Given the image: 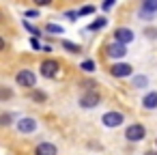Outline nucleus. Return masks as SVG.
I'll return each mask as SVG.
<instances>
[{"label": "nucleus", "mask_w": 157, "mask_h": 155, "mask_svg": "<svg viewBox=\"0 0 157 155\" xmlns=\"http://www.w3.org/2000/svg\"><path fill=\"white\" fill-rule=\"evenodd\" d=\"M80 69H82V71H86V73H93V71H95V60H90V58H88V60H84V63L80 65Z\"/></svg>", "instance_id": "14"}, {"label": "nucleus", "mask_w": 157, "mask_h": 155, "mask_svg": "<svg viewBox=\"0 0 157 155\" xmlns=\"http://www.w3.org/2000/svg\"><path fill=\"white\" fill-rule=\"evenodd\" d=\"M30 45H33L35 50H43V45H41V43L37 41V37H33V39H30Z\"/></svg>", "instance_id": "22"}, {"label": "nucleus", "mask_w": 157, "mask_h": 155, "mask_svg": "<svg viewBox=\"0 0 157 155\" xmlns=\"http://www.w3.org/2000/svg\"><path fill=\"white\" fill-rule=\"evenodd\" d=\"M15 80H17V84H20V86H26V88L37 86V76H35L33 71H28V69H22V71L15 76Z\"/></svg>", "instance_id": "2"}, {"label": "nucleus", "mask_w": 157, "mask_h": 155, "mask_svg": "<svg viewBox=\"0 0 157 155\" xmlns=\"http://www.w3.org/2000/svg\"><path fill=\"white\" fill-rule=\"evenodd\" d=\"M26 17H39V11L37 9H30V11H26Z\"/></svg>", "instance_id": "25"}, {"label": "nucleus", "mask_w": 157, "mask_h": 155, "mask_svg": "<svg viewBox=\"0 0 157 155\" xmlns=\"http://www.w3.org/2000/svg\"><path fill=\"white\" fill-rule=\"evenodd\" d=\"M101 121H103V125H105V127H118V125L125 121V116H123L121 112H105Z\"/></svg>", "instance_id": "5"}, {"label": "nucleus", "mask_w": 157, "mask_h": 155, "mask_svg": "<svg viewBox=\"0 0 157 155\" xmlns=\"http://www.w3.org/2000/svg\"><path fill=\"white\" fill-rule=\"evenodd\" d=\"M144 136H146V129H144V125H140V123H133V125H129V127L125 129V138H127L129 142H140Z\"/></svg>", "instance_id": "1"}, {"label": "nucleus", "mask_w": 157, "mask_h": 155, "mask_svg": "<svg viewBox=\"0 0 157 155\" xmlns=\"http://www.w3.org/2000/svg\"><path fill=\"white\" fill-rule=\"evenodd\" d=\"M63 48L69 50L71 54H78V52H80V45H78V43H71V41H63Z\"/></svg>", "instance_id": "16"}, {"label": "nucleus", "mask_w": 157, "mask_h": 155, "mask_svg": "<svg viewBox=\"0 0 157 155\" xmlns=\"http://www.w3.org/2000/svg\"><path fill=\"white\" fill-rule=\"evenodd\" d=\"M48 33L60 35V33H63V26H58V24H48Z\"/></svg>", "instance_id": "17"}, {"label": "nucleus", "mask_w": 157, "mask_h": 155, "mask_svg": "<svg viewBox=\"0 0 157 155\" xmlns=\"http://www.w3.org/2000/svg\"><path fill=\"white\" fill-rule=\"evenodd\" d=\"M146 155H157V153H153V151H151V153H146Z\"/></svg>", "instance_id": "28"}, {"label": "nucleus", "mask_w": 157, "mask_h": 155, "mask_svg": "<svg viewBox=\"0 0 157 155\" xmlns=\"http://www.w3.org/2000/svg\"><path fill=\"white\" fill-rule=\"evenodd\" d=\"M142 106H144L146 110H155V108H157V91L146 93V95H144V99H142Z\"/></svg>", "instance_id": "12"}, {"label": "nucleus", "mask_w": 157, "mask_h": 155, "mask_svg": "<svg viewBox=\"0 0 157 155\" xmlns=\"http://www.w3.org/2000/svg\"><path fill=\"white\" fill-rule=\"evenodd\" d=\"M24 28H26V30H28V33H33V35H35V37H39V30H37V28H35V26H33V24H28V22H24Z\"/></svg>", "instance_id": "21"}, {"label": "nucleus", "mask_w": 157, "mask_h": 155, "mask_svg": "<svg viewBox=\"0 0 157 155\" xmlns=\"http://www.w3.org/2000/svg\"><path fill=\"white\" fill-rule=\"evenodd\" d=\"M11 97V91L9 88H2V99H9Z\"/></svg>", "instance_id": "26"}, {"label": "nucleus", "mask_w": 157, "mask_h": 155, "mask_svg": "<svg viewBox=\"0 0 157 155\" xmlns=\"http://www.w3.org/2000/svg\"><path fill=\"white\" fill-rule=\"evenodd\" d=\"M146 84H148L146 76H136V78H133V86H136V88H144Z\"/></svg>", "instance_id": "15"}, {"label": "nucleus", "mask_w": 157, "mask_h": 155, "mask_svg": "<svg viewBox=\"0 0 157 155\" xmlns=\"http://www.w3.org/2000/svg\"><path fill=\"white\" fill-rule=\"evenodd\" d=\"M114 41H116V43L127 45V43H131V41H133V33H131L129 28H118V30L114 33Z\"/></svg>", "instance_id": "9"}, {"label": "nucleus", "mask_w": 157, "mask_h": 155, "mask_svg": "<svg viewBox=\"0 0 157 155\" xmlns=\"http://www.w3.org/2000/svg\"><path fill=\"white\" fill-rule=\"evenodd\" d=\"M105 24H108V20H105V17H97V20H95V22H93V24H90L86 30H88V33H93V30H99V28H103ZM86 30H84V33H86Z\"/></svg>", "instance_id": "13"}, {"label": "nucleus", "mask_w": 157, "mask_h": 155, "mask_svg": "<svg viewBox=\"0 0 157 155\" xmlns=\"http://www.w3.org/2000/svg\"><path fill=\"white\" fill-rule=\"evenodd\" d=\"M146 37H151V39H153V37H157V30H153V28H148V30H146Z\"/></svg>", "instance_id": "27"}, {"label": "nucleus", "mask_w": 157, "mask_h": 155, "mask_svg": "<svg viewBox=\"0 0 157 155\" xmlns=\"http://www.w3.org/2000/svg\"><path fill=\"white\" fill-rule=\"evenodd\" d=\"M155 13H157V0H146L142 5V9H140V17L148 22V20L155 17Z\"/></svg>", "instance_id": "3"}, {"label": "nucleus", "mask_w": 157, "mask_h": 155, "mask_svg": "<svg viewBox=\"0 0 157 155\" xmlns=\"http://www.w3.org/2000/svg\"><path fill=\"white\" fill-rule=\"evenodd\" d=\"M105 52H108L110 58H123V56L127 54V48H125L123 43H116V41H114V43H110V45L105 48Z\"/></svg>", "instance_id": "6"}, {"label": "nucleus", "mask_w": 157, "mask_h": 155, "mask_svg": "<svg viewBox=\"0 0 157 155\" xmlns=\"http://www.w3.org/2000/svg\"><path fill=\"white\" fill-rule=\"evenodd\" d=\"M33 99H35V101H45L48 97H45V93H41V91H35V93H33Z\"/></svg>", "instance_id": "19"}, {"label": "nucleus", "mask_w": 157, "mask_h": 155, "mask_svg": "<svg viewBox=\"0 0 157 155\" xmlns=\"http://www.w3.org/2000/svg\"><path fill=\"white\" fill-rule=\"evenodd\" d=\"M93 11H95V7H93V5H86V7H82L78 13H80V15H90Z\"/></svg>", "instance_id": "18"}, {"label": "nucleus", "mask_w": 157, "mask_h": 155, "mask_svg": "<svg viewBox=\"0 0 157 155\" xmlns=\"http://www.w3.org/2000/svg\"><path fill=\"white\" fill-rule=\"evenodd\" d=\"M0 121H2V125H11V121H13V114L5 112V114H2V118H0Z\"/></svg>", "instance_id": "20"}, {"label": "nucleus", "mask_w": 157, "mask_h": 155, "mask_svg": "<svg viewBox=\"0 0 157 155\" xmlns=\"http://www.w3.org/2000/svg\"><path fill=\"white\" fill-rule=\"evenodd\" d=\"M56 73H58V63L56 60H45L41 65V76L43 78H54Z\"/></svg>", "instance_id": "10"}, {"label": "nucleus", "mask_w": 157, "mask_h": 155, "mask_svg": "<svg viewBox=\"0 0 157 155\" xmlns=\"http://www.w3.org/2000/svg\"><path fill=\"white\" fill-rule=\"evenodd\" d=\"M99 101H101V97H99V93H95V91H88V93H84V95L80 97V106H82V108H95Z\"/></svg>", "instance_id": "4"}, {"label": "nucleus", "mask_w": 157, "mask_h": 155, "mask_svg": "<svg viewBox=\"0 0 157 155\" xmlns=\"http://www.w3.org/2000/svg\"><path fill=\"white\" fill-rule=\"evenodd\" d=\"M78 15H80L78 11H67L65 13V17H69V20H78Z\"/></svg>", "instance_id": "23"}, {"label": "nucleus", "mask_w": 157, "mask_h": 155, "mask_svg": "<svg viewBox=\"0 0 157 155\" xmlns=\"http://www.w3.org/2000/svg\"><path fill=\"white\" fill-rule=\"evenodd\" d=\"M112 7H114V0H108L105 5H101V9H103V11H110Z\"/></svg>", "instance_id": "24"}, {"label": "nucleus", "mask_w": 157, "mask_h": 155, "mask_svg": "<svg viewBox=\"0 0 157 155\" xmlns=\"http://www.w3.org/2000/svg\"><path fill=\"white\" fill-rule=\"evenodd\" d=\"M110 73H112L114 78H127V76H131V65H127V63H116V65H112Z\"/></svg>", "instance_id": "7"}, {"label": "nucleus", "mask_w": 157, "mask_h": 155, "mask_svg": "<svg viewBox=\"0 0 157 155\" xmlns=\"http://www.w3.org/2000/svg\"><path fill=\"white\" fill-rule=\"evenodd\" d=\"M35 129H37V121H35V118L24 116V118L17 121V131H22V134H30V131H35Z\"/></svg>", "instance_id": "8"}, {"label": "nucleus", "mask_w": 157, "mask_h": 155, "mask_svg": "<svg viewBox=\"0 0 157 155\" xmlns=\"http://www.w3.org/2000/svg\"><path fill=\"white\" fill-rule=\"evenodd\" d=\"M58 151H56V146L52 144V142H41L37 149H35V155H56Z\"/></svg>", "instance_id": "11"}]
</instances>
